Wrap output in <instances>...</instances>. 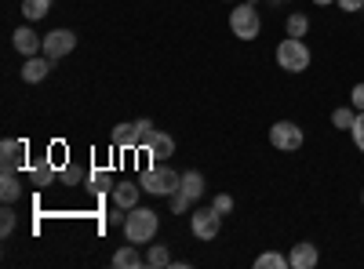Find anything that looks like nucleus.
I'll return each mask as SVG.
<instances>
[{
  "instance_id": "obj_10",
  "label": "nucleus",
  "mask_w": 364,
  "mask_h": 269,
  "mask_svg": "<svg viewBox=\"0 0 364 269\" xmlns=\"http://www.w3.org/2000/svg\"><path fill=\"white\" fill-rule=\"evenodd\" d=\"M48 73H51V58L44 55H29V62L22 66V80L26 84H41V80H48Z\"/></svg>"
},
{
  "instance_id": "obj_28",
  "label": "nucleus",
  "mask_w": 364,
  "mask_h": 269,
  "mask_svg": "<svg viewBox=\"0 0 364 269\" xmlns=\"http://www.w3.org/2000/svg\"><path fill=\"white\" fill-rule=\"evenodd\" d=\"M190 204H193V200H190L186 193H171V212H175V215H186Z\"/></svg>"
},
{
  "instance_id": "obj_3",
  "label": "nucleus",
  "mask_w": 364,
  "mask_h": 269,
  "mask_svg": "<svg viewBox=\"0 0 364 269\" xmlns=\"http://www.w3.org/2000/svg\"><path fill=\"white\" fill-rule=\"evenodd\" d=\"M273 58H277V66H281L284 73H302V70H310V62H314V55H310V48H306V40H302V37L281 40Z\"/></svg>"
},
{
  "instance_id": "obj_36",
  "label": "nucleus",
  "mask_w": 364,
  "mask_h": 269,
  "mask_svg": "<svg viewBox=\"0 0 364 269\" xmlns=\"http://www.w3.org/2000/svg\"><path fill=\"white\" fill-rule=\"evenodd\" d=\"M360 11H364V8H360Z\"/></svg>"
},
{
  "instance_id": "obj_20",
  "label": "nucleus",
  "mask_w": 364,
  "mask_h": 269,
  "mask_svg": "<svg viewBox=\"0 0 364 269\" xmlns=\"http://www.w3.org/2000/svg\"><path fill=\"white\" fill-rule=\"evenodd\" d=\"M284 265H288V255H281V251H262L255 258V269H284Z\"/></svg>"
},
{
  "instance_id": "obj_22",
  "label": "nucleus",
  "mask_w": 364,
  "mask_h": 269,
  "mask_svg": "<svg viewBox=\"0 0 364 269\" xmlns=\"http://www.w3.org/2000/svg\"><path fill=\"white\" fill-rule=\"evenodd\" d=\"M48 8H51V0H22V11H26V18H29V22L44 18V15H48Z\"/></svg>"
},
{
  "instance_id": "obj_24",
  "label": "nucleus",
  "mask_w": 364,
  "mask_h": 269,
  "mask_svg": "<svg viewBox=\"0 0 364 269\" xmlns=\"http://www.w3.org/2000/svg\"><path fill=\"white\" fill-rule=\"evenodd\" d=\"M306 29H310V18L302 15V11L288 15V37H306Z\"/></svg>"
},
{
  "instance_id": "obj_8",
  "label": "nucleus",
  "mask_w": 364,
  "mask_h": 269,
  "mask_svg": "<svg viewBox=\"0 0 364 269\" xmlns=\"http://www.w3.org/2000/svg\"><path fill=\"white\" fill-rule=\"evenodd\" d=\"M26 153H29V146L22 138H4V142H0V168H4V171H18L26 164Z\"/></svg>"
},
{
  "instance_id": "obj_19",
  "label": "nucleus",
  "mask_w": 364,
  "mask_h": 269,
  "mask_svg": "<svg viewBox=\"0 0 364 269\" xmlns=\"http://www.w3.org/2000/svg\"><path fill=\"white\" fill-rule=\"evenodd\" d=\"M353 121H357V109L353 106H339L336 113H331V124H336L339 131H353Z\"/></svg>"
},
{
  "instance_id": "obj_7",
  "label": "nucleus",
  "mask_w": 364,
  "mask_h": 269,
  "mask_svg": "<svg viewBox=\"0 0 364 269\" xmlns=\"http://www.w3.org/2000/svg\"><path fill=\"white\" fill-rule=\"evenodd\" d=\"M77 48V33H73V29H51V33L44 37V55L51 58V62H55V58H63V55H70Z\"/></svg>"
},
{
  "instance_id": "obj_32",
  "label": "nucleus",
  "mask_w": 364,
  "mask_h": 269,
  "mask_svg": "<svg viewBox=\"0 0 364 269\" xmlns=\"http://www.w3.org/2000/svg\"><path fill=\"white\" fill-rule=\"evenodd\" d=\"M336 4H339L343 11H360V8H364V0H336Z\"/></svg>"
},
{
  "instance_id": "obj_2",
  "label": "nucleus",
  "mask_w": 364,
  "mask_h": 269,
  "mask_svg": "<svg viewBox=\"0 0 364 269\" xmlns=\"http://www.w3.org/2000/svg\"><path fill=\"white\" fill-rule=\"evenodd\" d=\"M139 186H142V193L171 197V193H178V186H182V175L171 171L168 164H154V168H146V171L139 175Z\"/></svg>"
},
{
  "instance_id": "obj_33",
  "label": "nucleus",
  "mask_w": 364,
  "mask_h": 269,
  "mask_svg": "<svg viewBox=\"0 0 364 269\" xmlns=\"http://www.w3.org/2000/svg\"><path fill=\"white\" fill-rule=\"evenodd\" d=\"M314 4H317V8H328V4H336V0H314Z\"/></svg>"
},
{
  "instance_id": "obj_31",
  "label": "nucleus",
  "mask_w": 364,
  "mask_h": 269,
  "mask_svg": "<svg viewBox=\"0 0 364 269\" xmlns=\"http://www.w3.org/2000/svg\"><path fill=\"white\" fill-rule=\"evenodd\" d=\"M350 106L357 113H364V84H353V92H350Z\"/></svg>"
},
{
  "instance_id": "obj_15",
  "label": "nucleus",
  "mask_w": 364,
  "mask_h": 269,
  "mask_svg": "<svg viewBox=\"0 0 364 269\" xmlns=\"http://www.w3.org/2000/svg\"><path fill=\"white\" fill-rule=\"evenodd\" d=\"M0 197H4V204H15L22 197V178L18 171H4V178H0Z\"/></svg>"
},
{
  "instance_id": "obj_23",
  "label": "nucleus",
  "mask_w": 364,
  "mask_h": 269,
  "mask_svg": "<svg viewBox=\"0 0 364 269\" xmlns=\"http://www.w3.org/2000/svg\"><path fill=\"white\" fill-rule=\"evenodd\" d=\"M87 186H91V193H95V197H99V193H106V190H109V171L95 168V171L87 175Z\"/></svg>"
},
{
  "instance_id": "obj_25",
  "label": "nucleus",
  "mask_w": 364,
  "mask_h": 269,
  "mask_svg": "<svg viewBox=\"0 0 364 269\" xmlns=\"http://www.w3.org/2000/svg\"><path fill=\"white\" fill-rule=\"evenodd\" d=\"M154 131H157V128H154V121H146V116H142V121L135 124V142H139V149H146V146H149Z\"/></svg>"
},
{
  "instance_id": "obj_34",
  "label": "nucleus",
  "mask_w": 364,
  "mask_h": 269,
  "mask_svg": "<svg viewBox=\"0 0 364 269\" xmlns=\"http://www.w3.org/2000/svg\"><path fill=\"white\" fill-rule=\"evenodd\" d=\"M360 204H364V193H360Z\"/></svg>"
},
{
  "instance_id": "obj_11",
  "label": "nucleus",
  "mask_w": 364,
  "mask_h": 269,
  "mask_svg": "<svg viewBox=\"0 0 364 269\" xmlns=\"http://www.w3.org/2000/svg\"><path fill=\"white\" fill-rule=\"evenodd\" d=\"M11 44H15V51H18V55H37V51L44 48V40H41L29 26H18V29H15Z\"/></svg>"
},
{
  "instance_id": "obj_14",
  "label": "nucleus",
  "mask_w": 364,
  "mask_h": 269,
  "mask_svg": "<svg viewBox=\"0 0 364 269\" xmlns=\"http://www.w3.org/2000/svg\"><path fill=\"white\" fill-rule=\"evenodd\" d=\"M113 269H139V265H146V258L139 255V244H128V248H120L113 258Z\"/></svg>"
},
{
  "instance_id": "obj_35",
  "label": "nucleus",
  "mask_w": 364,
  "mask_h": 269,
  "mask_svg": "<svg viewBox=\"0 0 364 269\" xmlns=\"http://www.w3.org/2000/svg\"><path fill=\"white\" fill-rule=\"evenodd\" d=\"M281 4H288V0H281Z\"/></svg>"
},
{
  "instance_id": "obj_9",
  "label": "nucleus",
  "mask_w": 364,
  "mask_h": 269,
  "mask_svg": "<svg viewBox=\"0 0 364 269\" xmlns=\"http://www.w3.org/2000/svg\"><path fill=\"white\" fill-rule=\"evenodd\" d=\"M317 262H321V251H317V244H310V241L295 244L291 255H288V265H291V269H314Z\"/></svg>"
},
{
  "instance_id": "obj_5",
  "label": "nucleus",
  "mask_w": 364,
  "mask_h": 269,
  "mask_svg": "<svg viewBox=\"0 0 364 269\" xmlns=\"http://www.w3.org/2000/svg\"><path fill=\"white\" fill-rule=\"evenodd\" d=\"M269 146L281 153H295V149H302V128L295 121H277L269 128Z\"/></svg>"
},
{
  "instance_id": "obj_30",
  "label": "nucleus",
  "mask_w": 364,
  "mask_h": 269,
  "mask_svg": "<svg viewBox=\"0 0 364 269\" xmlns=\"http://www.w3.org/2000/svg\"><path fill=\"white\" fill-rule=\"evenodd\" d=\"M353 142H357V149H360V153H364V113H357V121H353Z\"/></svg>"
},
{
  "instance_id": "obj_4",
  "label": "nucleus",
  "mask_w": 364,
  "mask_h": 269,
  "mask_svg": "<svg viewBox=\"0 0 364 269\" xmlns=\"http://www.w3.org/2000/svg\"><path fill=\"white\" fill-rule=\"evenodd\" d=\"M259 29H262V22H259L255 4H237V8L230 11V33H233L237 40H255Z\"/></svg>"
},
{
  "instance_id": "obj_18",
  "label": "nucleus",
  "mask_w": 364,
  "mask_h": 269,
  "mask_svg": "<svg viewBox=\"0 0 364 269\" xmlns=\"http://www.w3.org/2000/svg\"><path fill=\"white\" fill-rule=\"evenodd\" d=\"M29 178H33V186H37V190H48V186L55 182V168H51V160H48V164L37 160V164H33V175H29Z\"/></svg>"
},
{
  "instance_id": "obj_16",
  "label": "nucleus",
  "mask_w": 364,
  "mask_h": 269,
  "mask_svg": "<svg viewBox=\"0 0 364 269\" xmlns=\"http://www.w3.org/2000/svg\"><path fill=\"white\" fill-rule=\"evenodd\" d=\"M109 142H113L117 149H139V142H135V124H117L113 135H109Z\"/></svg>"
},
{
  "instance_id": "obj_27",
  "label": "nucleus",
  "mask_w": 364,
  "mask_h": 269,
  "mask_svg": "<svg viewBox=\"0 0 364 269\" xmlns=\"http://www.w3.org/2000/svg\"><path fill=\"white\" fill-rule=\"evenodd\" d=\"M15 212H11V207H4V212H0V236H11V229H15Z\"/></svg>"
},
{
  "instance_id": "obj_21",
  "label": "nucleus",
  "mask_w": 364,
  "mask_h": 269,
  "mask_svg": "<svg viewBox=\"0 0 364 269\" xmlns=\"http://www.w3.org/2000/svg\"><path fill=\"white\" fill-rule=\"evenodd\" d=\"M146 265H154V269H164V265H171V255H168V248L164 244H154L146 251Z\"/></svg>"
},
{
  "instance_id": "obj_13",
  "label": "nucleus",
  "mask_w": 364,
  "mask_h": 269,
  "mask_svg": "<svg viewBox=\"0 0 364 269\" xmlns=\"http://www.w3.org/2000/svg\"><path fill=\"white\" fill-rule=\"evenodd\" d=\"M139 193H142V186H135V182H120V186H113V204H117V207H124V212H132V207L139 204Z\"/></svg>"
},
{
  "instance_id": "obj_29",
  "label": "nucleus",
  "mask_w": 364,
  "mask_h": 269,
  "mask_svg": "<svg viewBox=\"0 0 364 269\" xmlns=\"http://www.w3.org/2000/svg\"><path fill=\"white\" fill-rule=\"evenodd\" d=\"M211 207H215L219 215H230V212H233V197H230V193H219L215 200H211Z\"/></svg>"
},
{
  "instance_id": "obj_6",
  "label": "nucleus",
  "mask_w": 364,
  "mask_h": 269,
  "mask_svg": "<svg viewBox=\"0 0 364 269\" xmlns=\"http://www.w3.org/2000/svg\"><path fill=\"white\" fill-rule=\"evenodd\" d=\"M190 226H193L197 241H215L219 229H223V215L215 212V207H200V212L190 219Z\"/></svg>"
},
{
  "instance_id": "obj_17",
  "label": "nucleus",
  "mask_w": 364,
  "mask_h": 269,
  "mask_svg": "<svg viewBox=\"0 0 364 269\" xmlns=\"http://www.w3.org/2000/svg\"><path fill=\"white\" fill-rule=\"evenodd\" d=\"M178 193H186L190 200H197V197L204 193V175H200V171H186V175H182Z\"/></svg>"
},
{
  "instance_id": "obj_12",
  "label": "nucleus",
  "mask_w": 364,
  "mask_h": 269,
  "mask_svg": "<svg viewBox=\"0 0 364 269\" xmlns=\"http://www.w3.org/2000/svg\"><path fill=\"white\" fill-rule=\"evenodd\" d=\"M146 153L154 157L157 164H161V160H168V157L175 153V138H171V135H164V131H154V138H149V146H146Z\"/></svg>"
},
{
  "instance_id": "obj_1",
  "label": "nucleus",
  "mask_w": 364,
  "mask_h": 269,
  "mask_svg": "<svg viewBox=\"0 0 364 269\" xmlns=\"http://www.w3.org/2000/svg\"><path fill=\"white\" fill-rule=\"evenodd\" d=\"M157 226H161V219H157V212L154 207H132L128 212V222H124V236H128V244H149L157 236Z\"/></svg>"
},
{
  "instance_id": "obj_26",
  "label": "nucleus",
  "mask_w": 364,
  "mask_h": 269,
  "mask_svg": "<svg viewBox=\"0 0 364 269\" xmlns=\"http://www.w3.org/2000/svg\"><path fill=\"white\" fill-rule=\"evenodd\" d=\"M63 182H66V186H84V182H87V175H84L77 164H70V168L63 171Z\"/></svg>"
}]
</instances>
